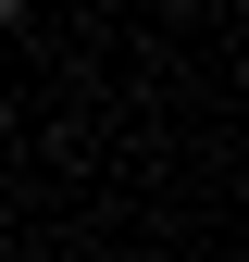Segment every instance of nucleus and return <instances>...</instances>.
I'll return each instance as SVG.
<instances>
[{"label":"nucleus","mask_w":249,"mask_h":262,"mask_svg":"<svg viewBox=\"0 0 249 262\" xmlns=\"http://www.w3.org/2000/svg\"><path fill=\"white\" fill-rule=\"evenodd\" d=\"M13 13H25V0H0V25H13Z\"/></svg>","instance_id":"obj_1"}]
</instances>
